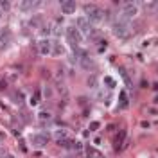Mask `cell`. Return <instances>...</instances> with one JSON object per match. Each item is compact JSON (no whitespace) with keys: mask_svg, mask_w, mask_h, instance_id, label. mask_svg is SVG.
<instances>
[{"mask_svg":"<svg viewBox=\"0 0 158 158\" xmlns=\"http://www.w3.org/2000/svg\"><path fill=\"white\" fill-rule=\"evenodd\" d=\"M101 142H103V140H101V138H99V137H97V138H95V140H93V144H95V145H99V144H101Z\"/></svg>","mask_w":158,"mask_h":158,"instance_id":"32","label":"cell"},{"mask_svg":"<svg viewBox=\"0 0 158 158\" xmlns=\"http://www.w3.org/2000/svg\"><path fill=\"white\" fill-rule=\"evenodd\" d=\"M52 95H54V90L49 85H45V86H43V97H45V99H52Z\"/></svg>","mask_w":158,"mask_h":158,"instance_id":"21","label":"cell"},{"mask_svg":"<svg viewBox=\"0 0 158 158\" xmlns=\"http://www.w3.org/2000/svg\"><path fill=\"white\" fill-rule=\"evenodd\" d=\"M76 29H77L81 34H88L93 27H92V24H90L85 16H79L77 20H76Z\"/></svg>","mask_w":158,"mask_h":158,"instance_id":"7","label":"cell"},{"mask_svg":"<svg viewBox=\"0 0 158 158\" xmlns=\"http://www.w3.org/2000/svg\"><path fill=\"white\" fill-rule=\"evenodd\" d=\"M0 158H14L13 155H4V156H0Z\"/></svg>","mask_w":158,"mask_h":158,"instance_id":"33","label":"cell"},{"mask_svg":"<svg viewBox=\"0 0 158 158\" xmlns=\"http://www.w3.org/2000/svg\"><path fill=\"white\" fill-rule=\"evenodd\" d=\"M86 155L90 158H103V153H99L97 149H92V147H86Z\"/></svg>","mask_w":158,"mask_h":158,"instance_id":"19","label":"cell"},{"mask_svg":"<svg viewBox=\"0 0 158 158\" xmlns=\"http://www.w3.org/2000/svg\"><path fill=\"white\" fill-rule=\"evenodd\" d=\"M120 106H122V108L128 106V93L126 92H120Z\"/></svg>","mask_w":158,"mask_h":158,"instance_id":"22","label":"cell"},{"mask_svg":"<svg viewBox=\"0 0 158 158\" xmlns=\"http://www.w3.org/2000/svg\"><path fill=\"white\" fill-rule=\"evenodd\" d=\"M65 34H66V38H68V41H70V45H72V49L77 52V51H79L77 45L83 41V34L76 29V25H68L65 29Z\"/></svg>","mask_w":158,"mask_h":158,"instance_id":"3","label":"cell"},{"mask_svg":"<svg viewBox=\"0 0 158 158\" xmlns=\"http://www.w3.org/2000/svg\"><path fill=\"white\" fill-rule=\"evenodd\" d=\"M72 149H74V151H81V149H83V144H81V142H77V140H74V144H72Z\"/></svg>","mask_w":158,"mask_h":158,"instance_id":"28","label":"cell"},{"mask_svg":"<svg viewBox=\"0 0 158 158\" xmlns=\"http://www.w3.org/2000/svg\"><path fill=\"white\" fill-rule=\"evenodd\" d=\"M51 54H52V56H61V54H65V47H63L59 41H52V49H51Z\"/></svg>","mask_w":158,"mask_h":158,"instance_id":"12","label":"cell"},{"mask_svg":"<svg viewBox=\"0 0 158 158\" xmlns=\"http://www.w3.org/2000/svg\"><path fill=\"white\" fill-rule=\"evenodd\" d=\"M32 7H34V2H31V0H25V2H22V4H20V9H22L24 13L31 11Z\"/></svg>","mask_w":158,"mask_h":158,"instance_id":"18","label":"cell"},{"mask_svg":"<svg viewBox=\"0 0 158 158\" xmlns=\"http://www.w3.org/2000/svg\"><path fill=\"white\" fill-rule=\"evenodd\" d=\"M61 11L65 14H72L76 11V2L74 0H63L61 2Z\"/></svg>","mask_w":158,"mask_h":158,"instance_id":"11","label":"cell"},{"mask_svg":"<svg viewBox=\"0 0 158 158\" xmlns=\"http://www.w3.org/2000/svg\"><path fill=\"white\" fill-rule=\"evenodd\" d=\"M9 9H11V2H7V0L0 2V11H9Z\"/></svg>","mask_w":158,"mask_h":158,"instance_id":"25","label":"cell"},{"mask_svg":"<svg viewBox=\"0 0 158 158\" xmlns=\"http://www.w3.org/2000/svg\"><path fill=\"white\" fill-rule=\"evenodd\" d=\"M113 34L120 40H128L130 38V34H131V25L128 24V22H124V20H117L115 24H113Z\"/></svg>","mask_w":158,"mask_h":158,"instance_id":"2","label":"cell"},{"mask_svg":"<svg viewBox=\"0 0 158 158\" xmlns=\"http://www.w3.org/2000/svg\"><path fill=\"white\" fill-rule=\"evenodd\" d=\"M140 126H142V128H144V130H147V128H149V122H145V120H144V122H142V124H140Z\"/></svg>","mask_w":158,"mask_h":158,"instance_id":"31","label":"cell"},{"mask_svg":"<svg viewBox=\"0 0 158 158\" xmlns=\"http://www.w3.org/2000/svg\"><path fill=\"white\" fill-rule=\"evenodd\" d=\"M0 36H2V34H0Z\"/></svg>","mask_w":158,"mask_h":158,"instance_id":"35","label":"cell"},{"mask_svg":"<svg viewBox=\"0 0 158 158\" xmlns=\"http://www.w3.org/2000/svg\"><path fill=\"white\" fill-rule=\"evenodd\" d=\"M104 83L110 86V88H115V81H113V77H110V76H106L104 77Z\"/></svg>","mask_w":158,"mask_h":158,"instance_id":"26","label":"cell"},{"mask_svg":"<svg viewBox=\"0 0 158 158\" xmlns=\"http://www.w3.org/2000/svg\"><path fill=\"white\" fill-rule=\"evenodd\" d=\"M138 14V6L137 2H124L122 4V11H120V20H128V18H135Z\"/></svg>","mask_w":158,"mask_h":158,"instance_id":"4","label":"cell"},{"mask_svg":"<svg viewBox=\"0 0 158 158\" xmlns=\"http://www.w3.org/2000/svg\"><path fill=\"white\" fill-rule=\"evenodd\" d=\"M47 144H49V135H47V133H36V135L31 138V145L36 147V149L45 147Z\"/></svg>","mask_w":158,"mask_h":158,"instance_id":"6","label":"cell"},{"mask_svg":"<svg viewBox=\"0 0 158 158\" xmlns=\"http://www.w3.org/2000/svg\"><path fill=\"white\" fill-rule=\"evenodd\" d=\"M38 118L41 120V122H45V120H52V113L49 111V110H41L38 113Z\"/></svg>","mask_w":158,"mask_h":158,"instance_id":"14","label":"cell"},{"mask_svg":"<svg viewBox=\"0 0 158 158\" xmlns=\"http://www.w3.org/2000/svg\"><path fill=\"white\" fill-rule=\"evenodd\" d=\"M56 77H58V79H63V77H65V72H63V68H58V72H56Z\"/></svg>","mask_w":158,"mask_h":158,"instance_id":"29","label":"cell"},{"mask_svg":"<svg viewBox=\"0 0 158 158\" xmlns=\"http://www.w3.org/2000/svg\"><path fill=\"white\" fill-rule=\"evenodd\" d=\"M29 25H31V27H43V20H41V16H34V18H31V20H29Z\"/></svg>","mask_w":158,"mask_h":158,"instance_id":"16","label":"cell"},{"mask_svg":"<svg viewBox=\"0 0 158 158\" xmlns=\"http://www.w3.org/2000/svg\"><path fill=\"white\" fill-rule=\"evenodd\" d=\"M49 31L52 32L54 36H59V34H61V29H59V25H58V24H52V27H51Z\"/></svg>","mask_w":158,"mask_h":158,"instance_id":"23","label":"cell"},{"mask_svg":"<svg viewBox=\"0 0 158 158\" xmlns=\"http://www.w3.org/2000/svg\"><path fill=\"white\" fill-rule=\"evenodd\" d=\"M86 36H88V40H90V41H97V40H99V36H101V31H99V29H92Z\"/></svg>","mask_w":158,"mask_h":158,"instance_id":"17","label":"cell"},{"mask_svg":"<svg viewBox=\"0 0 158 158\" xmlns=\"http://www.w3.org/2000/svg\"><path fill=\"white\" fill-rule=\"evenodd\" d=\"M51 49H52V41H49L47 38L40 40L38 41V51L41 56H49L51 54Z\"/></svg>","mask_w":158,"mask_h":158,"instance_id":"9","label":"cell"},{"mask_svg":"<svg viewBox=\"0 0 158 158\" xmlns=\"http://www.w3.org/2000/svg\"><path fill=\"white\" fill-rule=\"evenodd\" d=\"M16 79H18V74H14V72H7V83H16Z\"/></svg>","mask_w":158,"mask_h":158,"instance_id":"24","label":"cell"},{"mask_svg":"<svg viewBox=\"0 0 158 158\" xmlns=\"http://www.w3.org/2000/svg\"><path fill=\"white\" fill-rule=\"evenodd\" d=\"M149 113H151V115H156V108H155V106H151V108H149Z\"/></svg>","mask_w":158,"mask_h":158,"instance_id":"30","label":"cell"},{"mask_svg":"<svg viewBox=\"0 0 158 158\" xmlns=\"http://www.w3.org/2000/svg\"><path fill=\"white\" fill-rule=\"evenodd\" d=\"M54 140H56L58 144L65 145L66 142L70 140V133L66 131L65 128H59V130H56V131H54Z\"/></svg>","mask_w":158,"mask_h":158,"instance_id":"8","label":"cell"},{"mask_svg":"<svg viewBox=\"0 0 158 158\" xmlns=\"http://www.w3.org/2000/svg\"><path fill=\"white\" fill-rule=\"evenodd\" d=\"M76 56H77V61H79V65L83 66V68L92 70L93 66H95V63H93V59L90 58V54H88V52H85V51H77Z\"/></svg>","mask_w":158,"mask_h":158,"instance_id":"5","label":"cell"},{"mask_svg":"<svg viewBox=\"0 0 158 158\" xmlns=\"http://www.w3.org/2000/svg\"><path fill=\"white\" fill-rule=\"evenodd\" d=\"M101 128V124L97 122V120H93V122H90V131H97Z\"/></svg>","mask_w":158,"mask_h":158,"instance_id":"27","label":"cell"},{"mask_svg":"<svg viewBox=\"0 0 158 158\" xmlns=\"http://www.w3.org/2000/svg\"><path fill=\"white\" fill-rule=\"evenodd\" d=\"M97 83H99V77H97L95 74H90L88 79H86V86H88V88H97Z\"/></svg>","mask_w":158,"mask_h":158,"instance_id":"13","label":"cell"},{"mask_svg":"<svg viewBox=\"0 0 158 158\" xmlns=\"http://www.w3.org/2000/svg\"><path fill=\"white\" fill-rule=\"evenodd\" d=\"M0 18H2V11H0Z\"/></svg>","mask_w":158,"mask_h":158,"instance_id":"34","label":"cell"},{"mask_svg":"<svg viewBox=\"0 0 158 158\" xmlns=\"http://www.w3.org/2000/svg\"><path fill=\"white\" fill-rule=\"evenodd\" d=\"M13 103L14 104H18V106L24 104V93L22 92H14L13 93Z\"/></svg>","mask_w":158,"mask_h":158,"instance_id":"15","label":"cell"},{"mask_svg":"<svg viewBox=\"0 0 158 158\" xmlns=\"http://www.w3.org/2000/svg\"><path fill=\"white\" fill-rule=\"evenodd\" d=\"M126 135H128L126 130H120V131L115 135V140H113V147H115V149H120V147L124 145V142H126Z\"/></svg>","mask_w":158,"mask_h":158,"instance_id":"10","label":"cell"},{"mask_svg":"<svg viewBox=\"0 0 158 158\" xmlns=\"http://www.w3.org/2000/svg\"><path fill=\"white\" fill-rule=\"evenodd\" d=\"M85 11H86V16H85V18H86L90 24H101L106 18L104 11L99 9V7H93V4H85Z\"/></svg>","mask_w":158,"mask_h":158,"instance_id":"1","label":"cell"},{"mask_svg":"<svg viewBox=\"0 0 158 158\" xmlns=\"http://www.w3.org/2000/svg\"><path fill=\"white\" fill-rule=\"evenodd\" d=\"M120 76H122V79H124V83L128 85V86H131L133 83H131V77L128 76V70L126 68H120Z\"/></svg>","mask_w":158,"mask_h":158,"instance_id":"20","label":"cell"}]
</instances>
